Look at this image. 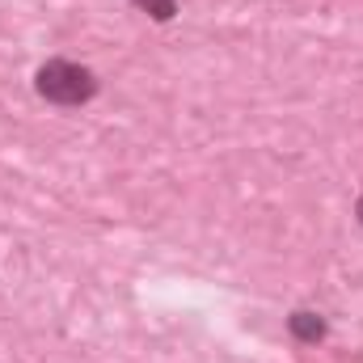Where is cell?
<instances>
[{
    "instance_id": "4",
    "label": "cell",
    "mask_w": 363,
    "mask_h": 363,
    "mask_svg": "<svg viewBox=\"0 0 363 363\" xmlns=\"http://www.w3.org/2000/svg\"><path fill=\"white\" fill-rule=\"evenodd\" d=\"M355 220H359V224H363V194H359V199H355Z\"/></svg>"
},
{
    "instance_id": "1",
    "label": "cell",
    "mask_w": 363,
    "mask_h": 363,
    "mask_svg": "<svg viewBox=\"0 0 363 363\" xmlns=\"http://www.w3.org/2000/svg\"><path fill=\"white\" fill-rule=\"evenodd\" d=\"M97 77H93V68L85 64H77V60H47L38 72H34V93L43 97V101H51V106H64V110H72V106H89L93 97H97Z\"/></svg>"
},
{
    "instance_id": "2",
    "label": "cell",
    "mask_w": 363,
    "mask_h": 363,
    "mask_svg": "<svg viewBox=\"0 0 363 363\" xmlns=\"http://www.w3.org/2000/svg\"><path fill=\"white\" fill-rule=\"evenodd\" d=\"M287 330H291V338L304 342V347H317V342H325V334H330L325 317L313 313V308H296V313L287 317Z\"/></svg>"
},
{
    "instance_id": "3",
    "label": "cell",
    "mask_w": 363,
    "mask_h": 363,
    "mask_svg": "<svg viewBox=\"0 0 363 363\" xmlns=\"http://www.w3.org/2000/svg\"><path fill=\"white\" fill-rule=\"evenodd\" d=\"M131 4H135V9H140L144 17H152V21H161V26L178 17V0H131Z\"/></svg>"
}]
</instances>
